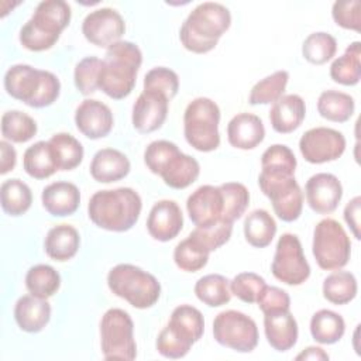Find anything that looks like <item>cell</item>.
<instances>
[{"label": "cell", "instance_id": "cell-39", "mask_svg": "<svg viewBox=\"0 0 361 361\" xmlns=\"http://www.w3.org/2000/svg\"><path fill=\"white\" fill-rule=\"evenodd\" d=\"M48 142L52 147L59 171H72L80 165L85 151L80 141L73 135L68 133H56Z\"/></svg>", "mask_w": 361, "mask_h": 361}, {"label": "cell", "instance_id": "cell-11", "mask_svg": "<svg viewBox=\"0 0 361 361\" xmlns=\"http://www.w3.org/2000/svg\"><path fill=\"white\" fill-rule=\"evenodd\" d=\"M214 340L238 353H251L259 340L257 323L243 312L224 310L213 320Z\"/></svg>", "mask_w": 361, "mask_h": 361}, {"label": "cell", "instance_id": "cell-19", "mask_svg": "<svg viewBox=\"0 0 361 361\" xmlns=\"http://www.w3.org/2000/svg\"><path fill=\"white\" fill-rule=\"evenodd\" d=\"M76 128L90 140H99L111 131L114 117L107 104L96 99H85L75 111Z\"/></svg>", "mask_w": 361, "mask_h": 361}, {"label": "cell", "instance_id": "cell-30", "mask_svg": "<svg viewBox=\"0 0 361 361\" xmlns=\"http://www.w3.org/2000/svg\"><path fill=\"white\" fill-rule=\"evenodd\" d=\"M276 234L275 219L264 209H255L244 220V237L255 248L268 247Z\"/></svg>", "mask_w": 361, "mask_h": 361}, {"label": "cell", "instance_id": "cell-2", "mask_svg": "<svg viewBox=\"0 0 361 361\" xmlns=\"http://www.w3.org/2000/svg\"><path fill=\"white\" fill-rule=\"evenodd\" d=\"M230 25L231 14L226 6L204 1L197 4L183 21L179 30V39L185 49L193 54H206L216 48Z\"/></svg>", "mask_w": 361, "mask_h": 361}, {"label": "cell", "instance_id": "cell-54", "mask_svg": "<svg viewBox=\"0 0 361 361\" xmlns=\"http://www.w3.org/2000/svg\"><path fill=\"white\" fill-rule=\"evenodd\" d=\"M296 360H329V354L323 348L312 345L298 354Z\"/></svg>", "mask_w": 361, "mask_h": 361}, {"label": "cell", "instance_id": "cell-6", "mask_svg": "<svg viewBox=\"0 0 361 361\" xmlns=\"http://www.w3.org/2000/svg\"><path fill=\"white\" fill-rule=\"evenodd\" d=\"M71 6L63 0H44L38 3L31 18L20 30L21 45L34 52L52 48L61 32L69 25Z\"/></svg>", "mask_w": 361, "mask_h": 361}, {"label": "cell", "instance_id": "cell-45", "mask_svg": "<svg viewBox=\"0 0 361 361\" xmlns=\"http://www.w3.org/2000/svg\"><path fill=\"white\" fill-rule=\"evenodd\" d=\"M100 71L102 59L97 56H86L76 63L73 71V82L80 94L89 96L99 89Z\"/></svg>", "mask_w": 361, "mask_h": 361}, {"label": "cell", "instance_id": "cell-14", "mask_svg": "<svg viewBox=\"0 0 361 361\" xmlns=\"http://www.w3.org/2000/svg\"><path fill=\"white\" fill-rule=\"evenodd\" d=\"M299 151L310 164L331 162L344 154L345 137L330 127H314L302 134Z\"/></svg>", "mask_w": 361, "mask_h": 361}, {"label": "cell", "instance_id": "cell-29", "mask_svg": "<svg viewBox=\"0 0 361 361\" xmlns=\"http://www.w3.org/2000/svg\"><path fill=\"white\" fill-rule=\"evenodd\" d=\"M168 326L190 344L199 341L204 333L203 314L192 305L176 306L171 313Z\"/></svg>", "mask_w": 361, "mask_h": 361}, {"label": "cell", "instance_id": "cell-32", "mask_svg": "<svg viewBox=\"0 0 361 361\" xmlns=\"http://www.w3.org/2000/svg\"><path fill=\"white\" fill-rule=\"evenodd\" d=\"M355 110L354 97L338 90H324L317 99L319 114L333 123H345Z\"/></svg>", "mask_w": 361, "mask_h": 361}, {"label": "cell", "instance_id": "cell-8", "mask_svg": "<svg viewBox=\"0 0 361 361\" xmlns=\"http://www.w3.org/2000/svg\"><path fill=\"white\" fill-rule=\"evenodd\" d=\"M220 109L209 97H196L185 109L183 134L190 147L212 152L220 145Z\"/></svg>", "mask_w": 361, "mask_h": 361}, {"label": "cell", "instance_id": "cell-24", "mask_svg": "<svg viewBox=\"0 0 361 361\" xmlns=\"http://www.w3.org/2000/svg\"><path fill=\"white\" fill-rule=\"evenodd\" d=\"M131 169L130 159L116 148L99 149L90 162L89 171L92 178L100 183L117 182L128 175Z\"/></svg>", "mask_w": 361, "mask_h": 361}, {"label": "cell", "instance_id": "cell-38", "mask_svg": "<svg viewBox=\"0 0 361 361\" xmlns=\"http://www.w3.org/2000/svg\"><path fill=\"white\" fill-rule=\"evenodd\" d=\"M1 207L10 216H21L31 207L32 193L30 186L18 178L7 179L0 186Z\"/></svg>", "mask_w": 361, "mask_h": 361}, {"label": "cell", "instance_id": "cell-23", "mask_svg": "<svg viewBox=\"0 0 361 361\" xmlns=\"http://www.w3.org/2000/svg\"><path fill=\"white\" fill-rule=\"evenodd\" d=\"M44 209L55 217L73 214L80 204V192L78 186L68 180L52 182L41 193Z\"/></svg>", "mask_w": 361, "mask_h": 361}, {"label": "cell", "instance_id": "cell-44", "mask_svg": "<svg viewBox=\"0 0 361 361\" xmlns=\"http://www.w3.org/2000/svg\"><path fill=\"white\" fill-rule=\"evenodd\" d=\"M337 52L336 38L324 31L309 34L302 44L303 58L313 65H323L329 62Z\"/></svg>", "mask_w": 361, "mask_h": 361}, {"label": "cell", "instance_id": "cell-42", "mask_svg": "<svg viewBox=\"0 0 361 361\" xmlns=\"http://www.w3.org/2000/svg\"><path fill=\"white\" fill-rule=\"evenodd\" d=\"M209 251L192 235L182 240L173 250V261L176 267L186 272H197L206 267Z\"/></svg>", "mask_w": 361, "mask_h": 361}, {"label": "cell", "instance_id": "cell-10", "mask_svg": "<svg viewBox=\"0 0 361 361\" xmlns=\"http://www.w3.org/2000/svg\"><path fill=\"white\" fill-rule=\"evenodd\" d=\"M100 345L106 360L131 361L137 357L134 323L126 310L111 307L102 316Z\"/></svg>", "mask_w": 361, "mask_h": 361}, {"label": "cell", "instance_id": "cell-20", "mask_svg": "<svg viewBox=\"0 0 361 361\" xmlns=\"http://www.w3.org/2000/svg\"><path fill=\"white\" fill-rule=\"evenodd\" d=\"M182 227L183 214L175 200L164 199L151 207L147 219V230L154 240L166 243L175 238Z\"/></svg>", "mask_w": 361, "mask_h": 361}, {"label": "cell", "instance_id": "cell-15", "mask_svg": "<svg viewBox=\"0 0 361 361\" xmlns=\"http://www.w3.org/2000/svg\"><path fill=\"white\" fill-rule=\"evenodd\" d=\"M126 32V23L121 14L110 7H102L90 11L82 23L83 37L93 45L109 48L121 41Z\"/></svg>", "mask_w": 361, "mask_h": 361}, {"label": "cell", "instance_id": "cell-4", "mask_svg": "<svg viewBox=\"0 0 361 361\" xmlns=\"http://www.w3.org/2000/svg\"><path fill=\"white\" fill-rule=\"evenodd\" d=\"M4 89L13 99L30 107L42 109L56 102L61 93V82L49 71L17 63L7 69L4 75Z\"/></svg>", "mask_w": 361, "mask_h": 361}, {"label": "cell", "instance_id": "cell-27", "mask_svg": "<svg viewBox=\"0 0 361 361\" xmlns=\"http://www.w3.org/2000/svg\"><path fill=\"white\" fill-rule=\"evenodd\" d=\"M80 245L79 231L66 223L56 224L48 230L44 240V250L47 255L58 262L72 259Z\"/></svg>", "mask_w": 361, "mask_h": 361}, {"label": "cell", "instance_id": "cell-26", "mask_svg": "<svg viewBox=\"0 0 361 361\" xmlns=\"http://www.w3.org/2000/svg\"><path fill=\"white\" fill-rule=\"evenodd\" d=\"M14 319L23 331L39 333L51 319V305L47 299L24 295L16 302Z\"/></svg>", "mask_w": 361, "mask_h": 361}, {"label": "cell", "instance_id": "cell-7", "mask_svg": "<svg viewBox=\"0 0 361 361\" xmlns=\"http://www.w3.org/2000/svg\"><path fill=\"white\" fill-rule=\"evenodd\" d=\"M109 289L135 309L154 306L161 296L158 279L133 264H118L107 274Z\"/></svg>", "mask_w": 361, "mask_h": 361}, {"label": "cell", "instance_id": "cell-49", "mask_svg": "<svg viewBox=\"0 0 361 361\" xmlns=\"http://www.w3.org/2000/svg\"><path fill=\"white\" fill-rule=\"evenodd\" d=\"M192 345L193 344L183 340L168 324L159 331L155 343V347L162 357L173 358V360L185 357L190 351Z\"/></svg>", "mask_w": 361, "mask_h": 361}, {"label": "cell", "instance_id": "cell-48", "mask_svg": "<svg viewBox=\"0 0 361 361\" xmlns=\"http://www.w3.org/2000/svg\"><path fill=\"white\" fill-rule=\"evenodd\" d=\"M233 233V223L219 220L214 224L207 227H196L189 235H192L196 241H199L209 252L216 251L221 245H224Z\"/></svg>", "mask_w": 361, "mask_h": 361}, {"label": "cell", "instance_id": "cell-50", "mask_svg": "<svg viewBox=\"0 0 361 361\" xmlns=\"http://www.w3.org/2000/svg\"><path fill=\"white\" fill-rule=\"evenodd\" d=\"M361 3L360 0H338L333 3L331 17L334 23L345 30H361Z\"/></svg>", "mask_w": 361, "mask_h": 361}, {"label": "cell", "instance_id": "cell-43", "mask_svg": "<svg viewBox=\"0 0 361 361\" xmlns=\"http://www.w3.org/2000/svg\"><path fill=\"white\" fill-rule=\"evenodd\" d=\"M219 188L223 193L221 220L234 223L245 213L250 203V192L240 182H226Z\"/></svg>", "mask_w": 361, "mask_h": 361}, {"label": "cell", "instance_id": "cell-37", "mask_svg": "<svg viewBox=\"0 0 361 361\" xmlns=\"http://www.w3.org/2000/svg\"><path fill=\"white\" fill-rule=\"evenodd\" d=\"M195 295L202 303L210 307L223 306L231 299L230 281L220 274L204 275L195 283Z\"/></svg>", "mask_w": 361, "mask_h": 361}, {"label": "cell", "instance_id": "cell-9", "mask_svg": "<svg viewBox=\"0 0 361 361\" xmlns=\"http://www.w3.org/2000/svg\"><path fill=\"white\" fill-rule=\"evenodd\" d=\"M312 252L322 269L336 271L345 267L351 257V241L344 227L334 219L320 220L313 230Z\"/></svg>", "mask_w": 361, "mask_h": 361}, {"label": "cell", "instance_id": "cell-33", "mask_svg": "<svg viewBox=\"0 0 361 361\" xmlns=\"http://www.w3.org/2000/svg\"><path fill=\"white\" fill-rule=\"evenodd\" d=\"M345 331V322L341 314L320 309L310 319V334L320 344H334L341 340Z\"/></svg>", "mask_w": 361, "mask_h": 361}, {"label": "cell", "instance_id": "cell-41", "mask_svg": "<svg viewBox=\"0 0 361 361\" xmlns=\"http://www.w3.org/2000/svg\"><path fill=\"white\" fill-rule=\"evenodd\" d=\"M288 80H289L288 71H276L265 76L251 87L250 96H248L250 104L257 106V104L275 103L278 99L283 96Z\"/></svg>", "mask_w": 361, "mask_h": 361}, {"label": "cell", "instance_id": "cell-46", "mask_svg": "<svg viewBox=\"0 0 361 361\" xmlns=\"http://www.w3.org/2000/svg\"><path fill=\"white\" fill-rule=\"evenodd\" d=\"M144 90L162 93L172 100L179 90V76L175 71L165 66L152 68L144 78Z\"/></svg>", "mask_w": 361, "mask_h": 361}, {"label": "cell", "instance_id": "cell-12", "mask_svg": "<svg viewBox=\"0 0 361 361\" xmlns=\"http://www.w3.org/2000/svg\"><path fill=\"white\" fill-rule=\"evenodd\" d=\"M271 271L278 281L290 286H298L307 281L310 276V265L296 234L285 233L279 237Z\"/></svg>", "mask_w": 361, "mask_h": 361}, {"label": "cell", "instance_id": "cell-36", "mask_svg": "<svg viewBox=\"0 0 361 361\" xmlns=\"http://www.w3.org/2000/svg\"><path fill=\"white\" fill-rule=\"evenodd\" d=\"M61 286L59 272L47 264L31 267L25 275V288L30 295L48 299L54 296Z\"/></svg>", "mask_w": 361, "mask_h": 361}, {"label": "cell", "instance_id": "cell-18", "mask_svg": "<svg viewBox=\"0 0 361 361\" xmlns=\"http://www.w3.org/2000/svg\"><path fill=\"white\" fill-rule=\"evenodd\" d=\"M189 219L196 227H207L221 220L223 193L219 186L202 185L186 200Z\"/></svg>", "mask_w": 361, "mask_h": 361}, {"label": "cell", "instance_id": "cell-16", "mask_svg": "<svg viewBox=\"0 0 361 361\" xmlns=\"http://www.w3.org/2000/svg\"><path fill=\"white\" fill-rule=\"evenodd\" d=\"M169 99L158 92L142 90L133 104V127L141 134H149L162 127L168 116Z\"/></svg>", "mask_w": 361, "mask_h": 361}, {"label": "cell", "instance_id": "cell-35", "mask_svg": "<svg viewBox=\"0 0 361 361\" xmlns=\"http://www.w3.org/2000/svg\"><path fill=\"white\" fill-rule=\"evenodd\" d=\"M323 296L333 305L350 303L358 290L357 278L350 271L336 269L323 281Z\"/></svg>", "mask_w": 361, "mask_h": 361}, {"label": "cell", "instance_id": "cell-28", "mask_svg": "<svg viewBox=\"0 0 361 361\" xmlns=\"http://www.w3.org/2000/svg\"><path fill=\"white\" fill-rule=\"evenodd\" d=\"M23 168L34 179H47L59 171L51 144L38 141L30 145L23 155Z\"/></svg>", "mask_w": 361, "mask_h": 361}, {"label": "cell", "instance_id": "cell-25", "mask_svg": "<svg viewBox=\"0 0 361 361\" xmlns=\"http://www.w3.org/2000/svg\"><path fill=\"white\" fill-rule=\"evenodd\" d=\"M306 116L305 100L299 94H283L269 110L272 128L279 134L293 133L300 127Z\"/></svg>", "mask_w": 361, "mask_h": 361}, {"label": "cell", "instance_id": "cell-1", "mask_svg": "<svg viewBox=\"0 0 361 361\" xmlns=\"http://www.w3.org/2000/svg\"><path fill=\"white\" fill-rule=\"evenodd\" d=\"M141 209V197L134 189L117 188L94 192L87 204V214L97 227L123 233L135 226Z\"/></svg>", "mask_w": 361, "mask_h": 361}, {"label": "cell", "instance_id": "cell-13", "mask_svg": "<svg viewBox=\"0 0 361 361\" xmlns=\"http://www.w3.org/2000/svg\"><path fill=\"white\" fill-rule=\"evenodd\" d=\"M261 192L271 200L278 219L286 223L298 220L303 209V193L295 176H258Z\"/></svg>", "mask_w": 361, "mask_h": 361}, {"label": "cell", "instance_id": "cell-47", "mask_svg": "<svg viewBox=\"0 0 361 361\" xmlns=\"http://www.w3.org/2000/svg\"><path fill=\"white\" fill-rule=\"evenodd\" d=\"M265 286V279L255 272H241L230 281L231 295L245 303H257Z\"/></svg>", "mask_w": 361, "mask_h": 361}, {"label": "cell", "instance_id": "cell-53", "mask_svg": "<svg viewBox=\"0 0 361 361\" xmlns=\"http://www.w3.org/2000/svg\"><path fill=\"white\" fill-rule=\"evenodd\" d=\"M0 151H1V161H0V173L6 175L7 172L13 171L17 162V152L14 147L7 142L6 140L0 141Z\"/></svg>", "mask_w": 361, "mask_h": 361}, {"label": "cell", "instance_id": "cell-34", "mask_svg": "<svg viewBox=\"0 0 361 361\" xmlns=\"http://www.w3.org/2000/svg\"><path fill=\"white\" fill-rule=\"evenodd\" d=\"M296 165L293 151L283 144H274L261 155V175L295 176Z\"/></svg>", "mask_w": 361, "mask_h": 361}, {"label": "cell", "instance_id": "cell-5", "mask_svg": "<svg viewBox=\"0 0 361 361\" xmlns=\"http://www.w3.org/2000/svg\"><path fill=\"white\" fill-rule=\"evenodd\" d=\"M144 162L152 173L161 176L164 183L172 189L190 186L200 173L199 162L168 140L149 142L144 151Z\"/></svg>", "mask_w": 361, "mask_h": 361}, {"label": "cell", "instance_id": "cell-17", "mask_svg": "<svg viewBox=\"0 0 361 361\" xmlns=\"http://www.w3.org/2000/svg\"><path fill=\"white\" fill-rule=\"evenodd\" d=\"M305 195L306 202L313 212L329 214L337 209L343 197V186L336 175L319 172L307 179Z\"/></svg>", "mask_w": 361, "mask_h": 361}, {"label": "cell", "instance_id": "cell-21", "mask_svg": "<svg viewBox=\"0 0 361 361\" xmlns=\"http://www.w3.org/2000/svg\"><path fill=\"white\" fill-rule=\"evenodd\" d=\"M265 138L262 120L252 113H238L227 124V140L237 149H254Z\"/></svg>", "mask_w": 361, "mask_h": 361}, {"label": "cell", "instance_id": "cell-31", "mask_svg": "<svg viewBox=\"0 0 361 361\" xmlns=\"http://www.w3.org/2000/svg\"><path fill=\"white\" fill-rule=\"evenodd\" d=\"M361 42H351L344 54L330 65V78L344 86H354L361 78Z\"/></svg>", "mask_w": 361, "mask_h": 361}, {"label": "cell", "instance_id": "cell-52", "mask_svg": "<svg viewBox=\"0 0 361 361\" xmlns=\"http://www.w3.org/2000/svg\"><path fill=\"white\" fill-rule=\"evenodd\" d=\"M360 212H361V197H353L344 207V220L353 231L354 237L360 240Z\"/></svg>", "mask_w": 361, "mask_h": 361}, {"label": "cell", "instance_id": "cell-22", "mask_svg": "<svg viewBox=\"0 0 361 361\" xmlns=\"http://www.w3.org/2000/svg\"><path fill=\"white\" fill-rule=\"evenodd\" d=\"M264 331L268 344L279 351L290 350L298 341V322L289 310L264 314Z\"/></svg>", "mask_w": 361, "mask_h": 361}, {"label": "cell", "instance_id": "cell-3", "mask_svg": "<svg viewBox=\"0 0 361 361\" xmlns=\"http://www.w3.org/2000/svg\"><path fill=\"white\" fill-rule=\"evenodd\" d=\"M142 52L131 41H118L107 48L102 59L99 89L114 100L127 97L137 82Z\"/></svg>", "mask_w": 361, "mask_h": 361}, {"label": "cell", "instance_id": "cell-40", "mask_svg": "<svg viewBox=\"0 0 361 361\" xmlns=\"http://www.w3.org/2000/svg\"><path fill=\"white\" fill-rule=\"evenodd\" d=\"M35 120L20 110H8L1 116V135L11 142H27L37 134Z\"/></svg>", "mask_w": 361, "mask_h": 361}, {"label": "cell", "instance_id": "cell-51", "mask_svg": "<svg viewBox=\"0 0 361 361\" xmlns=\"http://www.w3.org/2000/svg\"><path fill=\"white\" fill-rule=\"evenodd\" d=\"M258 306L262 310L264 314L272 313V312H279V310H289L290 307V298L288 292L278 286H265L262 290L259 299H258Z\"/></svg>", "mask_w": 361, "mask_h": 361}]
</instances>
